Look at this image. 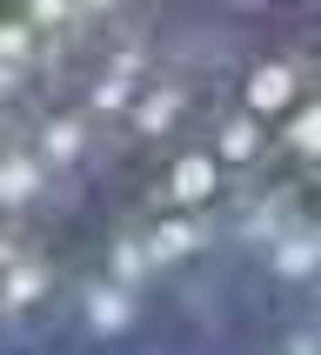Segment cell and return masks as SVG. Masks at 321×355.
<instances>
[{
    "instance_id": "1",
    "label": "cell",
    "mask_w": 321,
    "mask_h": 355,
    "mask_svg": "<svg viewBox=\"0 0 321 355\" xmlns=\"http://www.w3.org/2000/svg\"><path fill=\"white\" fill-rule=\"evenodd\" d=\"M7 128L0 329L47 355H321V0H140Z\"/></svg>"
}]
</instances>
